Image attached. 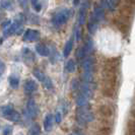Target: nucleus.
I'll list each match as a JSON object with an SVG mask.
<instances>
[{
    "instance_id": "nucleus-32",
    "label": "nucleus",
    "mask_w": 135,
    "mask_h": 135,
    "mask_svg": "<svg viewBox=\"0 0 135 135\" xmlns=\"http://www.w3.org/2000/svg\"><path fill=\"white\" fill-rule=\"evenodd\" d=\"M113 1H114V2H116V1H117V0H113Z\"/></svg>"
},
{
    "instance_id": "nucleus-27",
    "label": "nucleus",
    "mask_w": 135,
    "mask_h": 135,
    "mask_svg": "<svg viewBox=\"0 0 135 135\" xmlns=\"http://www.w3.org/2000/svg\"><path fill=\"white\" fill-rule=\"evenodd\" d=\"M4 70H5V65H4V63L2 61H0V76L4 72Z\"/></svg>"
},
{
    "instance_id": "nucleus-9",
    "label": "nucleus",
    "mask_w": 135,
    "mask_h": 135,
    "mask_svg": "<svg viewBox=\"0 0 135 135\" xmlns=\"http://www.w3.org/2000/svg\"><path fill=\"white\" fill-rule=\"evenodd\" d=\"M53 123H54V116L52 114H48L44 120V129L49 132L53 128Z\"/></svg>"
},
{
    "instance_id": "nucleus-16",
    "label": "nucleus",
    "mask_w": 135,
    "mask_h": 135,
    "mask_svg": "<svg viewBox=\"0 0 135 135\" xmlns=\"http://www.w3.org/2000/svg\"><path fill=\"white\" fill-rule=\"evenodd\" d=\"M88 32H89L90 34L95 33V30H97V23H95V17H93V15H91V20H89V22H88Z\"/></svg>"
},
{
    "instance_id": "nucleus-12",
    "label": "nucleus",
    "mask_w": 135,
    "mask_h": 135,
    "mask_svg": "<svg viewBox=\"0 0 135 135\" xmlns=\"http://www.w3.org/2000/svg\"><path fill=\"white\" fill-rule=\"evenodd\" d=\"M17 27H20V26H18V23H17V22H14V23H12V25H10L9 27H7L6 30H4V36H5V37L12 36V35L16 32Z\"/></svg>"
},
{
    "instance_id": "nucleus-19",
    "label": "nucleus",
    "mask_w": 135,
    "mask_h": 135,
    "mask_svg": "<svg viewBox=\"0 0 135 135\" xmlns=\"http://www.w3.org/2000/svg\"><path fill=\"white\" fill-rule=\"evenodd\" d=\"M9 84L12 88H18V84H20V79L16 77V76H10L9 77Z\"/></svg>"
},
{
    "instance_id": "nucleus-25",
    "label": "nucleus",
    "mask_w": 135,
    "mask_h": 135,
    "mask_svg": "<svg viewBox=\"0 0 135 135\" xmlns=\"http://www.w3.org/2000/svg\"><path fill=\"white\" fill-rule=\"evenodd\" d=\"M61 120H62V118H61V114L59 113V112H57L56 113V115H55V121H56V123H60Z\"/></svg>"
},
{
    "instance_id": "nucleus-14",
    "label": "nucleus",
    "mask_w": 135,
    "mask_h": 135,
    "mask_svg": "<svg viewBox=\"0 0 135 135\" xmlns=\"http://www.w3.org/2000/svg\"><path fill=\"white\" fill-rule=\"evenodd\" d=\"M100 113H101L104 117L109 118V117H111V116H112L113 111L111 110V108H110L109 106H106V105H105V106H102L101 108H100Z\"/></svg>"
},
{
    "instance_id": "nucleus-11",
    "label": "nucleus",
    "mask_w": 135,
    "mask_h": 135,
    "mask_svg": "<svg viewBox=\"0 0 135 135\" xmlns=\"http://www.w3.org/2000/svg\"><path fill=\"white\" fill-rule=\"evenodd\" d=\"M36 51L38 52V54H40L41 56H44V57H47L50 55V50L49 48L44 45V44H38L36 46Z\"/></svg>"
},
{
    "instance_id": "nucleus-2",
    "label": "nucleus",
    "mask_w": 135,
    "mask_h": 135,
    "mask_svg": "<svg viewBox=\"0 0 135 135\" xmlns=\"http://www.w3.org/2000/svg\"><path fill=\"white\" fill-rule=\"evenodd\" d=\"M0 115L11 122H18L21 119L20 113L16 112L13 109V107L10 105L0 107Z\"/></svg>"
},
{
    "instance_id": "nucleus-7",
    "label": "nucleus",
    "mask_w": 135,
    "mask_h": 135,
    "mask_svg": "<svg viewBox=\"0 0 135 135\" xmlns=\"http://www.w3.org/2000/svg\"><path fill=\"white\" fill-rule=\"evenodd\" d=\"M95 67V60L94 58H86L82 62V68L84 72H93V69Z\"/></svg>"
},
{
    "instance_id": "nucleus-31",
    "label": "nucleus",
    "mask_w": 135,
    "mask_h": 135,
    "mask_svg": "<svg viewBox=\"0 0 135 135\" xmlns=\"http://www.w3.org/2000/svg\"><path fill=\"white\" fill-rule=\"evenodd\" d=\"M1 16H3V14H1V13H0V18H1Z\"/></svg>"
},
{
    "instance_id": "nucleus-22",
    "label": "nucleus",
    "mask_w": 135,
    "mask_h": 135,
    "mask_svg": "<svg viewBox=\"0 0 135 135\" xmlns=\"http://www.w3.org/2000/svg\"><path fill=\"white\" fill-rule=\"evenodd\" d=\"M43 84H44L45 88H48V89H52V88H53V82H52V80H51L48 76L45 78V80L43 81Z\"/></svg>"
},
{
    "instance_id": "nucleus-13",
    "label": "nucleus",
    "mask_w": 135,
    "mask_h": 135,
    "mask_svg": "<svg viewBox=\"0 0 135 135\" xmlns=\"http://www.w3.org/2000/svg\"><path fill=\"white\" fill-rule=\"evenodd\" d=\"M72 48H73V39H70V40L66 43L65 47H64V51H63L64 57H68V56H69V54H70L71 51H72Z\"/></svg>"
},
{
    "instance_id": "nucleus-1",
    "label": "nucleus",
    "mask_w": 135,
    "mask_h": 135,
    "mask_svg": "<svg viewBox=\"0 0 135 135\" xmlns=\"http://www.w3.org/2000/svg\"><path fill=\"white\" fill-rule=\"evenodd\" d=\"M75 117H76V120L79 124H88V123H90L95 120V115L90 111V109L88 108V106L79 107L76 110Z\"/></svg>"
},
{
    "instance_id": "nucleus-21",
    "label": "nucleus",
    "mask_w": 135,
    "mask_h": 135,
    "mask_svg": "<svg viewBox=\"0 0 135 135\" xmlns=\"http://www.w3.org/2000/svg\"><path fill=\"white\" fill-rule=\"evenodd\" d=\"M86 54H88L86 49H85V47L83 46V47L79 48V49L77 50V52H76V57H77L78 59H83Z\"/></svg>"
},
{
    "instance_id": "nucleus-28",
    "label": "nucleus",
    "mask_w": 135,
    "mask_h": 135,
    "mask_svg": "<svg viewBox=\"0 0 135 135\" xmlns=\"http://www.w3.org/2000/svg\"><path fill=\"white\" fill-rule=\"evenodd\" d=\"M10 25H11V22H10L9 20H7V21H5V22H3V23H2V28H3V30H6L7 27H9Z\"/></svg>"
},
{
    "instance_id": "nucleus-6",
    "label": "nucleus",
    "mask_w": 135,
    "mask_h": 135,
    "mask_svg": "<svg viewBox=\"0 0 135 135\" xmlns=\"http://www.w3.org/2000/svg\"><path fill=\"white\" fill-rule=\"evenodd\" d=\"M38 89V84L37 82L33 79H28V80L26 81L25 83V86H23V90L25 93L30 95V94H33L34 91H36Z\"/></svg>"
},
{
    "instance_id": "nucleus-30",
    "label": "nucleus",
    "mask_w": 135,
    "mask_h": 135,
    "mask_svg": "<svg viewBox=\"0 0 135 135\" xmlns=\"http://www.w3.org/2000/svg\"><path fill=\"white\" fill-rule=\"evenodd\" d=\"M79 2H80V0H73V4H74V5H78Z\"/></svg>"
},
{
    "instance_id": "nucleus-18",
    "label": "nucleus",
    "mask_w": 135,
    "mask_h": 135,
    "mask_svg": "<svg viewBox=\"0 0 135 135\" xmlns=\"http://www.w3.org/2000/svg\"><path fill=\"white\" fill-rule=\"evenodd\" d=\"M0 6L4 9H11L13 6V2H12V0H1Z\"/></svg>"
},
{
    "instance_id": "nucleus-17",
    "label": "nucleus",
    "mask_w": 135,
    "mask_h": 135,
    "mask_svg": "<svg viewBox=\"0 0 135 135\" xmlns=\"http://www.w3.org/2000/svg\"><path fill=\"white\" fill-rule=\"evenodd\" d=\"M34 75H35V77H36L38 80H40L41 82H43V81L45 80V78L47 77V76L45 75V73H44V72H42V71L39 70V69H35Z\"/></svg>"
},
{
    "instance_id": "nucleus-24",
    "label": "nucleus",
    "mask_w": 135,
    "mask_h": 135,
    "mask_svg": "<svg viewBox=\"0 0 135 135\" xmlns=\"http://www.w3.org/2000/svg\"><path fill=\"white\" fill-rule=\"evenodd\" d=\"M32 1V4H33V6L35 7V9L37 10V11H40L42 6H41V4L39 3V0H31Z\"/></svg>"
},
{
    "instance_id": "nucleus-5",
    "label": "nucleus",
    "mask_w": 135,
    "mask_h": 135,
    "mask_svg": "<svg viewBox=\"0 0 135 135\" xmlns=\"http://www.w3.org/2000/svg\"><path fill=\"white\" fill-rule=\"evenodd\" d=\"M40 37V33L36 30H31L28 28L26 31V33L23 35V41H28V42H34V41H37Z\"/></svg>"
},
{
    "instance_id": "nucleus-4",
    "label": "nucleus",
    "mask_w": 135,
    "mask_h": 135,
    "mask_svg": "<svg viewBox=\"0 0 135 135\" xmlns=\"http://www.w3.org/2000/svg\"><path fill=\"white\" fill-rule=\"evenodd\" d=\"M27 111L32 118H36L39 114V108L34 100H30L27 104Z\"/></svg>"
},
{
    "instance_id": "nucleus-15",
    "label": "nucleus",
    "mask_w": 135,
    "mask_h": 135,
    "mask_svg": "<svg viewBox=\"0 0 135 135\" xmlns=\"http://www.w3.org/2000/svg\"><path fill=\"white\" fill-rule=\"evenodd\" d=\"M41 134V127L38 123H35L32 125V127L30 129L28 135H40Z\"/></svg>"
},
{
    "instance_id": "nucleus-23",
    "label": "nucleus",
    "mask_w": 135,
    "mask_h": 135,
    "mask_svg": "<svg viewBox=\"0 0 135 135\" xmlns=\"http://www.w3.org/2000/svg\"><path fill=\"white\" fill-rule=\"evenodd\" d=\"M12 126H10V125H7L5 126V128L3 129V135H11L12 134Z\"/></svg>"
},
{
    "instance_id": "nucleus-3",
    "label": "nucleus",
    "mask_w": 135,
    "mask_h": 135,
    "mask_svg": "<svg viewBox=\"0 0 135 135\" xmlns=\"http://www.w3.org/2000/svg\"><path fill=\"white\" fill-rule=\"evenodd\" d=\"M70 17V10L68 9H64V10H61L58 11L57 13L53 16V23L56 27H60L62 25H64Z\"/></svg>"
},
{
    "instance_id": "nucleus-29",
    "label": "nucleus",
    "mask_w": 135,
    "mask_h": 135,
    "mask_svg": "<svg viewBox=\"0 0 135 135\" xmlns=\"http://www.w3.org/2000/svg\"><path fill=\"white\" fill-rule=\"evenodd\" d=\"M78 88H79V83H78V81L77 80L72 81V88H73V89H77Z\"/></svg>"
},
{
    "instance_id": "nucleus-26",
    "label": "nucleus",
    "mask_w": 135,
    "mask_h": 135,
    "mask_svg": "<svg viewBox=\"0 0 135 135\" xmlns=\"http://www.w3.org/2000/svg\"><path fill=\"white\" fill-rule=\"evenodd\" d=\"M71 135H85L84 134V132L80 130V129H77V130H74L73 132H72V134Z\"/></svg>"
},
{
    "instance_id": "nucleus-8",
    "label": "nucleus",
    "mask_w": 135,
    "mask_h": 135,
    "mask_svg": "<svg viewBox=\"0 0 135 135\" xmlns=\"http://www.w3.org/2000/svg\"><path fill=\"white\" fill-rule=\"evenodd\" d=\"M88 7V2H86V3H85V5L83 4V5L81 6L80 10H79V15H78V22H79V25H80V26L84 25V22H85Z\"/></svg>"
},
{
    "instance_id": "nucleus-10",
    "label": "nucleus",
    "mask_w": 135,
    "mask_h": 135,
    "mask_svg": "<svg viewBox=\"0 0 135 135\" xmlns=\"http://www.w3.org/2000/svg\"><path fill=\"white\" fill-rule=\"evenodd\" d=\"M94 17L97 21H102L105 18V11L100 5H95L94 9Z\"/></svg>"
},
{
    "instance_id": "nucleus-20",
    "label": "nucleus",
    "mask_w": 135,
    "mask_h": 135,
    "mask_svg": "<svg viewBox=\"0 0 135 135\" xmlns=\"http://www.w3.org/2000/svg\"><path fill=\"white\" fill-rule=\"evenodd\" d=\"M75 68H76V65H75L74 60H72V59L68 60L67 63H66V70H67L68 72H70V73L71 72H74Z\"/></svg>"
}]
</instances>
